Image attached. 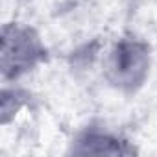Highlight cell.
Instances as JSON below:
<instances>
[{
    "instance_id": "cell-1",
    "label": "cell",
    "mask_w": 157,
    "mask_h": 157,
    "mask_svg": "<svg viewBox=\"0 0 157 157\" xmlns=\"http://www.w3.org/2000/svg\"><path fill=\"white\" fill-rule=\"evenodd\" d=\"M151 70V48L146 41L128 35L111 44L104 57L105 82L124 93H137L150 78Z\"/></svg>"
},
{
    "instance_id": "cell-2",
    "label": "cell",
    "mask_w": 157,
    "mask_h": 157,
    "mask_svg": "<svg viewBox=\"0 0 157 157\" xmlns=\"http://www.w3.org/2000/svg\"><path fill=\"white\" fill-rule=\"evenodd\" d=\"M46 59L41 35L24 22H6L0 37V74L4 83H17Z\"/></svg>"
},
{
    "instance_id": "cell-3",
    "label": "cell",
    "mask_w": 157,
    "mask_h": 157,
    "mask_svg": "<svg viewBox=\"0 0 157 157\" xmlns=\"http://www.w3.org/2000/svg\"><path fill=\"white\" fill-rule=\"evenodd\" d=\"M70 151L78 155H126L133 150L126 140L111 131L87 129L72 140Z\"/></svg>"
}]
</instances>
